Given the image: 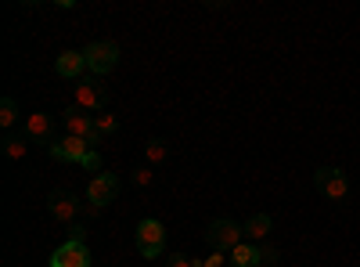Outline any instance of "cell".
<instances>
[{"instance_id":"1","label":"cell","mask_w":360,"mask_h":267,"mask_svg":"<svg viewBox=\"0 0 360 267\" xmlns=\"http://www.w3.org/2000/svg\"><path fill=\"white\" fill-rule=\"evenodd\" d=\"M51 148V156L54 159H65V163H83L86 170H98L101 166V159H98V152H94V148H90L86 141H79V137H62V141H51L47 144Z\"/></svg>"},{"instance_id":"17","label":"cell","mask_w":360,"mask_h":267,"mask_svg":"<svg viewBox=\"0 0 360 267\" xmlns=\"http://www.w3.org/2000/svg\"><path fill=\"white\" fill-rule=\"evenodd\" d=\"M144 156H148V163L155 166V163H166V156H169V152H166V144H162V141H155V137H152V141L144 144Z\"/></svg>"},{"instance_id":"22","label":"cell","mask_w":360,"mask_h":267,"mask_svg":"<svg viewBox=\"0 0 360 267\" xmlns=\"http://www.w3.org/2000/svg\"><path fill=\"white\" fill-rule=\"evenodd\" d=\"M195 267H205V263H202V260H195Z\"/></svg>"},{"instance_id":"8","label":"cell","mask_w":360,"mask_h":267,"mask_svg":"<svg viewBox=\"0 0 360 267\" xmlns=\"http://www.w3.org/2000/svg\"><path fill=\"white\" fill-rule=\"evenodd\" d=\"M51 267H90V249L83 246V239H72L51 256Z\"/></svg>"},{"instance_id":"16","label":"cell","mask_w":360,"mask_h":267,"mask_svg":"<svg viewBox=\"0 0 360 267\" xmlns=\"http://www.w3.org/2000/svg\"><path fill=\"white\" fill-rule=\"evenodd\" d=\"M25 152H29V144H25L22 137H8V144H4V156H8L11 163H22V159H25Z\"/></svg>"},{"instance_id":"3","label":"cell","mask_w":360,"mask_h":267,"mask_svg":"<svg viewBox=\"0 0 360 267\" xmlns=\"http://www.w3.org/2000/svg\"><path fill=\"white\" fill-rule=\"evenodd\" d=\"M209 242H213V249H220V253H231L234 246L245 242V228H238L234 221H213L209 224Z\"/></svg>"},{"instance_id":"11","label":"cell","mask_w":360,"mask_h":267,"mask_svg":"<svg viewBox=\"0 0 360 267\" xmlns=\"http://www.w3.org/2000/svg\"><path fill=\"white\" fill-rule=\"evenodd\" d=\"M54 69H58V76H65V80H79L86 73V54L62 51V54H58V62H54Z\"/></svg>"},{"instance_id":"12","label":"cell","mask_w":360,"mask_h":267,"mask_svg":"<svg viewBox=\"0 0 360 267\" xmlns=\"http://www.w3.org/2000/svg\"><path fill=\"white\" fill-rule=\"evenodd\" d=\"M51 130H54V123H51L47 112H29V116H25V137L51 141Z\"/></svg>"},{"instance_id":"14","label":"cell","mask_w":360,"mask_h":267,"mask_svg":"<svg viewBox=\"0 0 360 267\" xmlns=\"http://www.w3.org/2000/svg\"><path fill=\"white\" fill-rule=\"evenodd\" d=\"M245 235H249V242H252V246H256V242H263L266 235H270V217H266V213L249 217V221H245Z\"/></svg>"},{"instance_id":"6","label":"cell","mask_w":360,"mask_h":267,"mask_svg":"<svg viewBox=\"0 0 360 267\" xmlns=\"http://www.w3.org/2000/svg\"><path fill=\"white\" fill-rule=\"evenodd\" d=\"M317 188L332 199V202H342L349 195V181H346V173L335 170V166H321L317 170Z\"/></svg>"},{"instance_id":"7","label":"cell","mask_w":360,"mask_h":267,"mask_svg":"<svg viewBox=\"0 0 360 267\" xmlns=\"http://www.w3.org/2000/svg\"><path fill=\"white\" fill-rule=\"evenodd\" d=\"M115 192H119V181H115V173H98L94 181H90V188H86V202H90V210H101V206H108L112 199H115Z\"/></svg>"},{"instance_id":"2","label":"cell","mask_w":360,"mask_h":267,"mask_svg":"<svg viewBox=\"0 0 360 267\" xmlns=\"http://www.w3.org/2000/svg\"><path fill=\"white\" fill-rule=\"evenodd\" d=\"M137 249L144 260H155L166 249V228L162 221H141L137 224Z\"/></svg>"},{"instance_id":"10","label":"cell","mask_w":360,"mask_h":267,"mask_svg":"<svg viewBox=\"0 0 360 267\" xmlns=\"http://www.w3.org/2000/svg\"><path fill=\"white\" fill-rule=\"evenodd\" d=\"M51 221L65 224V228H76V221H79V202H76L72 195H54V199H51Z\"/></svg>"},{"instance_id":"5","label":"cell","mask_w":360,"mask_h":267,"mask_svg":"<svg viewBox=\"0 0 360 267\" xmlns=\"http://www.w3.org/2000/svg\"><path fill=\"white\" fill-rule=\"evenodd\" d=\"M62 123H65L69 137H79V141H86V144H98V141H101V137H98V127H94V116L79 112L76 105L62 116Z\"/></svg>"},{"instance_id":"21","label":"cell","mask_w":360,"mask_h":267,"mask_svg":"<svg viewBox=\"0 0 360 267\" xmlns=\"http://www.w3.org/2000/svg\"><path fill=\"white\" fill-rule=\"evenodd\" d=\"M166 267H195V260H188L184 253H169L166 256Z\"/></svg>"},{"instance_id":"19","label":"cell","mask_w":360,"mask_h":267,"mask_svg":"<svg viewBox=\"0 0 360 267\" xmlns=\"http://www.w3.org/2000/svg\"><path fill=\"white\" fill-rule=\"evenodd\" d=\"M134 185H137V188H152V185H155V170H152V166H141V170L134 173Z\"/></svg>"},{"instance_id":"13","label":"cell","mask_w":360,"mask_h":267,"mask_svg":"<svg viewBox=\"0 0 360 267\" xmlns=\"http://www.w3.org/2000/svg\"><path fill=\"white\" fill-rule=\"evenodd\" d=\"M227 256H231V267H259V263H263V249H256L252 242L234 246Z\"/></svg>"},{"instance_id":"18","label":"cell","mask_w":360,"mask_h":267,"mask_svg":"<svg viewBox=\"0 0 360 267\" xmlns=\"http://www.w3.org/2000/svg\"><path fill=\"white\" fill-rule=\"evenodd\" d=\"M18 120V105H15V98H4L0 101V127H11Z\"/></svg>"},{"instance_id":"20","label":"cell","mask_w":360,"mask_h":267,"mask_svg":"<svg viewBox=\"0 0 360 267\" xmlns=\"http://www.w3.org/2000/svg\"><path fill=\"white\" fill-rule=\"evenodd\" d=\"M202 263H205V267H224V263H231V256H227V253H220V249H213Z\"/></svg>"},{"instance_id":"15","label":"cell","mask_w":360,"mask_h":267,"mask_svg":"<svg viewBox=\"0 0 360 267\" xmlns=\"http://www.w3.org/2000/svg\"><path fill=\"white\" fill-rule=\"evenodd\" d=\"M94 127H98V137H108V134H115V130H119V116H112V112L105 108V112H98V116H94Z\"/></svg>"},{"instance_id":"4","label":"cell","mask_w":360,"mask_h":267,"mask_svg":"<svg viewBox=\"0 0 360 267\" xmlns=\"http://www.w3.org/2000/svg\"><path fill=\"white\" fill-rule=\"evenodd\" d=\"M83 54H86V69L90 73H112L115 62H119V47L112 40H94Z\"/></svg>"},{"instance_id":"9","label":"cell","mask_w":360,"mask_h":267,"mask_svg":"<svg viewBox=\"0 0 360 267\" xmlns=\"http://www.w3.org/2000/svg\"><path fill=\"white\" fill-rule=\"evenodd\" d=\"M76 108L86 112V116L90 112H94V116L105 112V87L101 83H79L76 87Z\"/></svg>"}]
</instances>
